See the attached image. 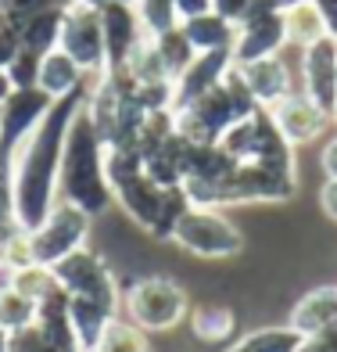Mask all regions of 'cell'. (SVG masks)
Returning a JSON list of instances; mask_svg holds the SVG:
<instances>
[{
    "mask_svg": "<svg viewBox=\"0 0 337 352\" xmlns=\"http://www.w3.org/2000/svg\"><path fill=\"white\" fill-rule=\"evenodd\" d=\"M79 101H83L79 90L72 98H61L51 111H47V119L36 130L11 148L14 151V198H19L22 223H40V216L47 212L54 176L61 169V155H65L69 126L79 111H83Z\"/></svg>",
    "mask_w": 337,
    "mask_h": 352,
    "instance_id": "6da1fadb",
    "label": "cell"
},
{
    "mask_svg": "<svg viewBox=\"0 0 337 352\" xmlns=\"http://www.w3.org/2000/svg\"><path fill=\"white\" fill-rule=\"evenodd\" d=\"M101 162H104V144L93 133L86 111H79L69 126V137H65L61 169H65L69 198L79 201L83 209H101L104 198H108L101 190Z\"/></svg>",
    "mask_w": 337,
    "mask_h": 352,
    "instance_id": "7a4b0ae2",
    "label": "cell"
},
{
    "mask_svg": "<svg viewBox=\"0 0 337 352\" xmlns=\"http://www.w3.org/2000/svg\"><path fill=\"white\" fill-rule=\"evenodd\" d=\"M58 51H65L79 69L97 72L104 65V29H101V11L86 4H72L61 14V36Z\"/></svg>",
    "mask_w": 337,
    "mask_h": 352,
    "instance_id": "3957f363",
    "label": "cell"
},
{
    "mask_svg": "<svg viewBox=\"0 0 337 352\" xmlns=\"http://www.w3.org/2000/svg\"><path fill=\"white\" fill-rule=\"evenodd\" d=\"M51 108H54L51 98H47L40 87H33V90H11V98L0 104V148L11 151L19 140H25L47 119V111H51Z\"/></svg>",
    "mask_w": 337,
    "mask_h": 352,
    "instance_id": "277c9868",
    "label": "cell"
},
{
    "mask_svg": "<svg viewBox=\"0 0 337 352\" xmlns=\"http://www.w3.org/2000/svg\"><path fill=\"white\" fill-rule=\"evenodd\" d=\"M305 90L319 111H334L337 104V40L323 36L319 43L305 47Z\"/></svg>",
    "mask_w": 337,
    "mask_h": 352,
    "instance_id": "5b68a950",
    "label": "cell"
},
{
    "mask_svg": "<svg viewBox=\"0 0 337 352\" xmlns=\"http://www.w3.org/2000/svg\"><path fill=\"white\" fill-rule=\"evenodd\" d=\"M287 43L283 36V11L280 14H259V19H244L240 22V36L233 43V58L240 65L262 58H277V51Z\"/></svg>",
    "mask_w": 337,
    "mask_h": 352,
    "instance_id": "8992f818",
    "label": "cell"
},
{
    "mask_svg": "<svg viewBox=\"0 0 337 352\" xmlns=\"http://www.w3.org/2000/svg\"><path fill=\"white\" fill-rule=\"evenodd\" d=\"M269 119L283 140H309L327 126V111H319L312 101H280L269 108Z\"/></svg>",
    "mask_w": 337,
    "mask_h": 352,
    "instance_id": "52a82bcc",
    "label": "cell"
},
{
    "mask_svg": "<svg viewBox=\"0 0 337 352\" xmlns=\"http://www.w3.org/2000/svg\"><path fill=\"white\" fill-rule=\"evenodd\" d=\"M240 76H244L251 98L269 108L287 98V69L280 65V58H262V61H251V65H240Z\"/></svg>",
    "mask_w": 337,
    "mask_h": 352,
    "instance_id": "ba28073f",
    "label": "cell"
},
{
    "mask_svg": "<svg viewBox=\"0 0 337 352\" xmlns=\"http://www.w3.org/2000/svg\"><path fill=\"white\" fill-rule=\"evenodd\" d=\"M79 76H83V69L75 65V61L65 54V51H54L40 58V90L47 94L51 101H61V98H72V94L79 90Z\"/></svg>",
    "mask_w": 337,
    "mask_h": 352,
    "instance_id": "9c48e42d",
    "label": "cell"
},
{
    "mask_svg": "<svg viewBox=\"0 0 337 352\" xmlns=\"http://www.w3.org/2000/svg\"><path fill=\"white\" fill-rule=\"evenodd\" d=\"M183 36L190 40V47H194L198 54H208V51H233V43H230V22L226 19H219L216 11H208V14H198V19H187L183 25Z\"/></svg>",
    "mask_w": 337,
    "mask_h": 352,
    "instance_id": "30bf717a",
    "label": "cell"
},
{
    "mask_svg": "<svg viewBox=\"0 0 337 352\" xmlns=\"http://www.w3.org/2000/svg\"><path fill=\"white\" fill-rule=\"evenodd\" d=\"M283 36H287V43L312 47L323 36H330V29L316 4H291V8H283Z\"/></svg>",
    "mask_w": 337,
    "mask_h": 352,
    "instance_id": "8fae6325",
    "label": "cell"
},
{
    "mask_svg": "<svg viewBox=\"0 0 337 352\" xmlns=\"http://www.w3.org/2000/svg\"><path fill=\"white\" fill-rule=\"evenodd\" d=\"M201 234V248L198 252H230L237 245V234L226 227V223H219L216 216H187L180 223V241H190V237Z\"/></svg>",
    "mask_w": 337,
    "mask_h": 352,
    "instance_id": "7c38bea8",
    "label": "cell"
},
{
    "mask_svg": "<svg viewBox=\"0 0 337 352\" xmlns=\"http://www.w3.org/2000/svg\"><path fill=\"white\" fill-rule=\"evenodd\" d=\"M61 14L65 11H43L36 14V19H29L22 29H19V40H22V51H33V54H51L54 43L61 36Z\"/></svg>",
    "mask_w": 337,
    "mask_h": 352,
    "instance_id": "4fadbf2b",
    "label": "cell"
},
{
    "mask_svg": "<svg viewBox=\"0 0 337 352\" xmlns=\"http://www.w3.org/2000/svg\"><path fill=\"white\" fill-rule=\"evenodd\" d=\"M176 0H137V22L148 40H158L176 29Z\"/></svg>",
    "mask_w": 337,
    "mask_h": 352,
    "instance_id": "5bb4252c",
    "label": "cell"
},
{
    "mask_svg": "<svg viewBox=\"0 0 337 352\" xmlns=\"http://www.w3.org/2000/svg\"><path fill=\"white\" fill-rule=\"evenodd\" d=\"M323 166L330 173V180H337V137L327 144V151H323Z\"/></svg>",
    "mask_w": 337,
    "mask_h": 352,
    "instance_id": "9a60e30c",
    "label": "cell"
},
{
    "mask_svg": "<svg viewBox=\"0 0 337 352\" xmlns=\"http://www.w3.org/2000/svg\"><path fill=\"white\" fill-rule=\"evenodd\" d=\"M323 205H327L330 216H337V180H330V184L323 187Z\"/></svg>",
    "mask_w": 337,
    "mask_h": 352,
    "instance_id": "2e32d148",
    "label": "cell"
},
{
    "mask_svg": "<svg viewBox=\"0 0 337 352\" xmlns=\"http://www.w3.org/2000/svg\"><path fill=\"white\" fill-rule=\"evenodd\" d=\"M291 4H312V0H283V8H291Z\"/></svg>",
    "mask_w": 337,
    "mask_h": 352,
    "instance_id": "e0dca14e",
    "label": "cell"
},
{
    "mask_svg": "<svg viewBox=\"0 0 337 352\" xmlns=\"http://www.w3.org/2000/svg\"><path fill=\"white\" fill-rule=\"evenodd\" d=\"M334 122H337V104H334Z\"/></svg>",
    "mask_w": 337,
    "mask_h": 352,
    "instance_id": "ac0fdd59",
    "label": "cell"
}]
</instances>
